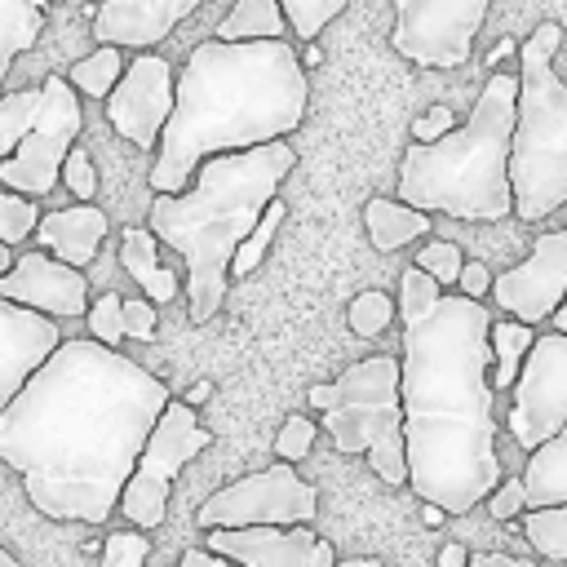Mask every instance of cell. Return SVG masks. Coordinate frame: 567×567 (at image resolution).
<instances>
[{"mask_svg": "<svg viewBox=\"0 0 567 567\" xmlns=\"http://www.w3.org/2000/svg\"><path fill=\"white\" fill-rule=\"evenodd\" d=\"M173 567H235V563H226V558H217V554H208V549H186Z\"/></svg>", "mask_w": 567, "mask_h": 567, "instance_id": "obj_44", "label": "cell"}, {"mask_svg": "<svg viewBox=\"0 0 567 567\" xmlns=\"http://www.w3.org/2000/svg\"><path fill=\"white\" fill-rule=\"evenodd\" d=\"M292 168H297V151L288 142H270L235 155H213L199 164L186 195L151 199L146 230L182 257L186 306L195 323L221 310L230 261L239 244L257 230L266 208L279 199V186Z\"/></svg>", "mask_w": 567, "mask_h": 567, "instance_id": "obj_4", "label": "cell"}, {"mask_svg": "<svg viewBox=\"0 0 567 567\" xmlns=\"http://www.w3.org/2000/svg\"><path fill=\"white\" fill-rule=\"evenodd\" d=\"M399 399L408 443V487L421 505L470 514L501 487L496 390H492V310L443 292V301L403 323Z\"/></svg>", "mask_w": 567, "mask_h": 567, "instance_id": "obj_2", "label": "cell"}, {"mask_svg": "<svg viewBox=\"0 0 567 567\" xmlns=\"http://www.w3.org/2000/svg\"><path fill=\"white\" fill-rule=\"evenodd\" d=\"M106 230H111V221H106L102 208H93V204H71V208L40 213L35 244H40V252L49 248L53 261H62V266H71V270H84V266L97 257Z\"/></svg>", "mask_w": 567, "mask_h": 567, "instance_id": "obj_19", "label": "cell"}, {"mask_svg": "<svg viewBox=\"0 0 567 567\" xmlns=\"http://www.w3.org/2000/svg\"><path fill=\"white\" fill-rule=\"evenodd\" d=\"M151 540L146 532H111L102 545V567H146Z\"/></svg>", "mask_w": 567, "mask_h": 567, "instance_id": "obj_37", "label": "cell"}, {"mask_svg": "<svg viewBox=\"0 0 567 567\" xmlns=\"http://www.w3.org/2000/svg\"><path fill=\"white\" fill-rule=\"evenodd\" d=\"M284 199H275L270 208H266V217L257 221V230L239 244V252H235V261H230V279H248L257 266H261V257H266V248L275 244V235H279V226H284Z\"/></svg>", "mask_w": 567, "mask_h": 567, "instance_id": "obj_29", "label": "cell"}, {"mask_svg": "<svg viewBox=\"0 0 567 567\" xmlns=\"http://www.w3.org/2000/svg\"><path fill=\"white\" fill-rule=\"evenodd\" d=\"M40 115V89H13L0 97V164L22 146Z\"/></svg>", "mask_w": 567, "mask_h": 567, "instance_id": "obj_27", "label": "cell"}, {"mask_svg": "<svg viewBox=\"0 0 567 567\" xmlns=\"http://www.w3.org/2000/svg\"><path fill=\"white\" fill-rule=\"evenodd\" d=\"M332 447L346 456H368L385 487L408 483L403 443V399H399V354H368L332 381V408L319 416Z\"/></svg>", "mask_w": 567, "mask_h": 567, "instance_id": "obj_7", "label": "cell"}, {"mask_svg": "<svg viewBox=\"0 0 567 567\" xmlns=\"http://www.w3.org/2000/svg\"><path fill=\"white\" fill-rule=\"evenodd\" d=\"M363 226H368L372 248H381V252H394V248L416 244V239L430 235V217L408 208V204H399V199H390V195H372L363 204Z\"/></svg>", "mask_w": 567, "mask_h": 567, "instance_id": "obj_21", "label": "cell"}, {"mask_svg": "<svg viewBox=\"0 0 567 567\" xmlns=\"http://www.w3.org/2000/svg\"><path fill=\"white\" fill-rule=\"evenodd\" d=\"M44 31V4L35 0H0V84L18 53H27Z\"/></svg>", "mask_w": 567, "mask_h": 567, "instance_id": "obj_24", "label": "cell"}, {"mask_svg": "<svg viewBox=\"0 0 567 567\" xmlns=\"http://www.w3.org/2000/svg\"><path fill=\"white\" fill-rule=\"evenodd\" d=\"M0 301L35 310L53 323L80 319V315H89V279H84V270H71V266L53 261L49 252L31 248V252H18L13 270L0 275Z\"/></svg>", "mask_w": 567, "mask_h": 567, "instance_id": "obj_16", "label": "cell"}, {"mask_svg": "<svg viewBox=\"0 0 567 567\" xmlns=\"http://www.w3.org/2000/svg\"><path fill=\"white\" fill-rule=\"evenodd\" d=\"M208 394H213V381H195V385H190V394H186L182 403H186V408H195V403H204Z\"/></svg>", "mask_w": 567, "mask_h": 567, "instance_id": "obj_46", "label": "cell"}, {"mask_svg": "<svg viewBox=\"0 0 567 567\" xmlns=\"http://www.w3.org/2000/svg\"><path fill=\"white\" fill-rule=\"evenodd\" d=\"M13 261H18V257H13V248H4V244H0V275H4V270H13Z\"/></svg>", "mask_w": 567, "mask_h": 567, "instance_id": "obj_48", "label": "cell"}, {"mask_svg": "<svg viewBox=\"0 0 567 567\" xmlns=\"http://www.w3.org/2000/svg\"><path fill=\"white\" fill-rule=\"evenodd\" d=\"M439 301H443V288H439V284H434L425 270L408 266V270L399 275V301H394V310H399V323H412V319L430 315Z\"/></svg>", "mask_w": 567, "mask_h": 567, "instance_id": "obj_30", "label": "cell"}, {"mask_svg": "<svg viewBox=\"0 0 567 567\" xmlns=\"http://www.w3.org/2000/svg\"><path fill=\"white\" fill-rule=\"evenodd\" d=\"M120 75H124V58H120V49H106V44H97L89 58H80L71 71H66V84L75 89V93H84V97H111V89L120 84Z\"/></svg>", "mask_w": 567, "mask_h": 567, "instance_id": "obj_26", "label": "cell"}, {"mask_svg": "<svg viewBox=\"0 0 567 567\" xmlns=\"http://www.w3.org/2000/svg\"><path fill=\"white\" fill-rule=\"evenodd\" d=\"M523 487H527V509L567 505V430L554 443H545L536 456H527Z\"/></svg>", "mask_w": 567, "mask_h": 567, "instance_id": "obj_22", "label": "cell"}, {"mask_svg": "<svg viewBox=\"0 0 567 567\" xmlns=\"http://www.w3.org/2000/svg\"><path fill=\"white\" fill-rule=\"evenodd\" d=\"M62 182H66V190H71L80 204H93L97 168H93V159H89V151H84V146H75V151L66 155V164H62Z\"/></svg>", "mask_w": 567, "mask_h": 567, "instance_id": "obj_38", "label": "cell"}, {"mask_svg": "<svg viewBox=\"0 0 567 567\" xmlns=\"http://www.w3.org/2000/svg\"><path fill=\"white\" fill-rule=\"evenodd\" d=\"M319 514L315 487L284 461L244 474L213 492L199 509L195 523L204 532H239V527H310Z\"/></svg>", "mask_w": 567, "mask_h": 567, "instance_id": "obj_8", "label": "cell"}, {"mask_svg": "<svg viewBox=\"0 0 567 567\" xmlns=\"http://www.w3.org/2000/svg\"><path fill=\"white\" fill-rule=\"evenodd\" d=\"M470 567H532V563L527 558H514V554L487 549V554H470Z\"/></svg>", "mask_w": 567, "mask_h": 567, "instance_id": "obj_43", "label": "cell"}, {"mask_svg": "<svg viewBox=\"0 0 567 567\" xmlns=\"http://www.w3.org/2000/svg\"><path fill=\"white\" fill-rule=\"evenodd\" d=\"M492 292L496 306L514 315V323L532 328L540 319H554L567 301V230H545L518 266L492 279Z\"/></svg>", "mask_w": 567, "mask_h": 567, "instance_id": "obj_14", "label": "cell"}, {"mask_svg": "<svg viewBox=\"0 0 567 567\" xmlns=\"http://www.w3.org/2000/svg\"><path fill=\"white\" fill-rule=\"evenodd\" d=\"M315 430H319V425H315L310 416H301V412L284 416V425H279V434H275V456H279L284 465L306 461L310 447H315Z\"/></svg>", "mask_w": 567, "mask_h": 567, "instance_id": "obj_36", "label": "cell"}, {"mask_svg": "<svg viewBox=\"0 0 567 567\" xmlns=\"http://www.w3.org/2000/svg\"><path fill=\"white\" fill-rule=\"evenodd\" d=\"M505 425L527 456H536L545 443H554L567 430V337L563 332L536 337V346L509 390Z\"/></svg>", "mask_w": 567, "mask_h": 567, "instance_id": "obj_11", "label": "cell"}, {"mask_svg": "<svg viewBox=\"0 0 567 567\" xmlns=\"http://www.w3.org/2000/svg\"><path fill=\"white\" fill-rule=\"evenodd\" d=\"M532 346H536V332L527 323L492 319V390H514Z\"/></svg>", "mask_w": 567, "mask_h": 567, "instance_id": "obj_25", "label": "cell"}, {"mask_svg": "<svg viewBox=\"0 0 567 567\" xmlns=\"http://www.w3.org/2000/svg\"><path fill=\"white\" fill-rule=\"evenodd\" d=\"M306 102L310 80L288 40H199L177 71L173 115L146 177L151 190L186 195L204 159L284 142L306 120Z\"/></svg>", "mask_w": 567, "mask_h": 567, "instance_id": "obj_3", "label": "cell"}, {"mask_svg": "<svg viewBox=\"0 0 567 567\" xmlns=\"http://www.w3.org/2000/svg\"><path fill=\"white\" fill-rule=\"evenodd\" d=\"M80 128H84L80 93L66 84V75H49L40 84V115H35L31 133L0 164V182L9 186V195H22V199L49 195L58 186V177H62L66 155L75 151Z\"/></svg>", "mask_w": 567, "mask_h": 567, "instance_id": "obj_10", "label": "cell"}, {"mask_svg": "<svg viewBox=\"0 0 567 567\" xmlns=\"http://www.w3.org/2000/svg\"><path fill=\"white\" fill-rule=\"evenodd\" d=\"M523 536H527V545L536 554L567 563V505H558V509H527Z\"/></svg>", "mask_w": 567, "mask_h": 567, "instance_id": "obj_28", "label": "cell"}, {"mask_svg": "<svg viewBox=\"0 0 567 567\" xmlns=\"http://www.w3.org/2000/svg\"><path fill=\"white\" fill-rule=\"evenodd\" d=\"M461 248L452 244V239H430L425 248H416V270H425L439 288H447V284H456L461 279Z\"/></svg>", "mask_w": 567, "mask_h": 567, "instance_id": "obj_35", "label": "cell"}, {"mask_svg": "<svg viewBox=\"0 0 567 567\" xmlns=\"http://www.w3.org/2000/svg\"><path fill=\"white\" fill-rule=\"evenodd\" d=\"M199 0H106L93 9V35L106 49H151L182 18H190Z\"/></svg>", "mask_w": 567, "mask_h": 567, "instance_id": "obj_18", "label": "cell"}, {"mask_svg": "<svg viewBox=\"0 0 567 567\" xmlns=\"http://www.w3.org/2000/svg\"><path fill=\"white\" fill-rule=\"evenodd\" d=\"M58 346H62V332L53 319L22 310L13 301H0V416L22 394V385L49 363Z\"/></svg>", "mask_w": 567, "mask_h": 567, "instance_id": "obj_17", "label": "cell"}, {"mask_svg": "<svg viewBox=\"0 0 567 567\" xmlns=\"http://www.w3.org/2000/svg\"><path fill=\"white\" fill-rule=\"evenodd\" d=\"M487 18V0H394L390 44L416 66H465L474 35Z\"/></svg>", "mask_w": 567, "mask_h": 567, "instance_id": "obj_12", "label": "cell"}, {"mask_svg": "<svg viewBox=\"0 0 567 567\" xmlns=\"http://www.w3.org/2000/svg\"><path fill=\"white\" fill-rule=\"evenodd\" d=\"M155 306L146 297H124V337L133 341H151L155 337Z\"/></svg>", "mask_w": 567, "mask_h": 567, "instance_id": "obj_41", "label": "cell"}, {"mask_svg": "<svg viewBox=\"0 0 567 567\" xmlns=\"http://www.w3.org/2000/svg\"><path fill=\"white\" fill-rule=\"evenodd\" d=\"M456 284H461V297H465V301H483V297L492 292V270H487L483 261H465Z\"/></svg>", "mask_w": 567, "mask_h": 567, "instance_id": "obj_42", "label": "cell"}, {"mask_svg": "<svg viewBox=\"0 0 567 567\" xmlns=\"http://www.w3.org/2000/svg\"><path fill=\"white\" fill-rule=\"evenodd\" d=\"M213 40L221 44H257V40H284V13L275 0H235L230 13L217 22Z\"/></svg>", "mask_w": 567, "mask_h": 567, "instance_id": "obj_23", "label": "cell"}, {"mask_svg": "<svg viewBox=\"0 0 567 567\" xmlns=\"http://www.w3.org/2000/svg\"><path fill=\"white\" fill-rule=\"evenodd\" d=\"M208 554L235 567H381L377 558L337 563L332 540L315 527H239V532H208Z\"/></svg>", "mask_w": 567, "mask_h": 567, "instance_id": "obj_15", "label": "cell"}, {"mask_svg": "<svg viewBox=\"0 0 567 567\" xmlns=\"http://www.w3.org/2000/svg\"><path fill=\"white\" fill-rule=\"evenodd\" d=\"M35 226H40V208L31 199H22V195L0 190V244L4 248H18L22 239L35 235Z\"/></svg>", "mask_w": 567, "mask_h": 567, "instance_id": "obj_33", "label": "cell"}, {"mask_svg": "<svg viewBox=\"0 0 567 567\" xmlns=\"http://www.w3.org/2000/svg\"><path fill=\"white\" fill-rule=\"evenodd\" d=\"M173 97H177L173 66L159 53H137L106 97V120L124 142L151 151L164 137V124L173 115Z\"/></svg>", "mask_w": 567, "mask_h": 567, "instance_id": "obj_13", "label": "cell"}, {"mask_svg": "<svg viewBox=\"0 0 567 567\" xmlns=\"http://www.w3.org/2000/svg\"><path fill=\"white\" fill-rule=\"evenodd\" d=\"M443 518H447V514H443L439 505H425V523H443Z\"/></svg>", "mask_w": 567, "mask_h": 567, "instance_id": "obj_50", "label": "cell"}, {"mask_svg": "<svg viewBox=\"0 0 567 567\" xmlns=\"http://www.w3.org/2000/svg\"><path fill=\"white\" fill-rule=\"evenodd\" d=\"M168 385L89 337L62 341L0 416V461L58 523H106L168 408Z\"/></svg>", "mask_w": 567, "mask_h": 567, "instance_id": "obj_1", "label": "cell"}, {"mask_svg": "<svg viewBox=\"0 0 567 567\" xmlns=\"http://www.w3.org/2000/svg\"><path fill=\"white\" fill-rule=\"evenodd\" d=\"M279 13H284V22L292 27V35L315 40L332 18L346 13V0H284Z\"/></svg>", "mask_w": 567, "mask_h": 567, "instance_id": "obj_31", "label": "cell"}, {"mask_svg": "<svg viewBox=\"0 0 567 567\" xmlns=\"http://www.w3.org/2000/svg\"><path fill=\"white\" fill-rule=\"evenodd\" d=\"M208 443H213V430L199 425L195 408H186L182 399H173V403L164 408V416L155 421V430H151L142 456H137L133 478L124 483L120 514H124L133 527H142V532L159 527L164 514H168L173 478H177L182 465H186L190 456H199Z\"/></svg>", "mask_w": 567, "mask_h": 567, "instance_id": "obj_9", "label": "cell"}, {"mask_svg": "<svg viewBox=\"0 0 567 567\" xmlns=\"http://www.w3.org/2000/svg\"><path fill=\"white\" fill-rule=\"evenodd\" d=\"M89 341L115 350L124 341V297L120 292H102L93 306H89Z\"/></svg>", "mask_w": 567, "mask_h": 567, "instance_id": "obj_34", "label": "cell"}, {"mask_svg": "<svg viewBox=\"0 0 567 567\" xmlns=\"http://www.w3.org/2000/svg\"><path fill=\"white\" fill-rule=\"evenodd\" d=\"M439 567H470V549H465L461 540H447V545L439 549Z\"/></svg>", "mask_w": 567, "mask_h": 567, "instance_id": "obj_45", "label": "cell"}, {"mask_svg": "<svg viewBox=\"0 0 567 567\" xmlns=\"http://www.w3.org/2000/svg\"><path fill=\"white\" fill-rule=\"evenodd\" d=\"M0 567H18V558H13L9 549H0Z\"/></svg>", "mask_w": 567, "mask_h": 567, "instance_id": "obj_51", "label": "cell"}, {"mask_svg": "<svg viewBox=\"0 0 567 567\" xmlns=\"http://www.w3.org/2000/svg\"><path fill=\"white\" fill-rule=\"evenodd\" d=\"M487 509L496 523H509L518 514H527V487H523V474L518 478H501V487L487 496Z\"/></svg>", "mask_w": 567, "mask_h": 567, "instance_id": "obj_39", "label": "cell"}, {"mask_svg": "<svg viewBox=\"0 0 567 567\" xmlns=\"http://www.w3.org/2000/svg\"><path fill=\"white\" fill-rule=\"evenodd\" d=\"M518 111V71H492L470 120L443 142H412L399 159V204L447 213L456 221H501L514 213L509 146Z\"/></svg>", "mask_w": 567, "mask_h": 567, "instance_id": "obj_5", "label": "cell"}, {"mask_svg": "<svg viewBox=\"0 0 567 567\" xmlns=\"http://www.w3.org/2000/svg\"><path fill=\"white\" fill-rule=\"evenodd\" d=\"M505 53H518V44H509V40H505V44H496V49H492V58H487V62H492V66H496V62H501V58H505Z\"/></svg>", "mask_w": 567, "mask_h": 567, "instance_id": "obj_47", "label": "cell"}, {"mask_svg": "<svg viewBox=\"0 0 567 567\" xmlns=\"http://www.w3.org/2000/svg\"><path fill=\"white\" fill-rule=\"evenodd\" d=\"M558 22H540L518 44V111L509 146L514 217L545 221L567 204V80L554 71Z\"/></svg>", "mask_w": 567, "mask_h": 567, "instance_id": "obj_6", "label": "cell"}, {"mask_svg": "<svg viewBox=\"0 0 567 567\" xmlns=\"http://www.w3.org/2000/svg\"><path fill=\"white\" fill-rule=\"evenodd\" d=\"M447 133H456V111H452V106H443V102H434L425 115H416V120H412V137H416L421 146L443 142Z\"/></svg>", "mask_w": 567, "mask_h": 567, "instance_id": "obj_40", "label": "cell"}, {"mask_svg": "<svg viewBox=\"0 0 567 567\" xmlns=\"http://www.w3.org/2000/svg\"><path fill=\"white\" fill-rule=\"evenodd\" d=\"M120 266H124V275H133V284H142L151 306H164V301L177 297V270L159 266V239L146 226H124Z\"/></svg>", "mask_w": 567, "mask_h": 567, "instance_id": "obj_20", "label": "cell"}, {"mask_svg": "<svg viewBox=\"0 0 567 567\" xmlns=\"http://www.w3.org/2000/svg\"><path fill=\"white\" fill-rule=\"evenodd\" d=\"M554 332H563V337H567V301H563V310L554 315Z\"/></svg>", "mask_w": 567, "mask_h": 567, "instance_id": "obj_49", "label": "cell"}, {"mask_svg": "<svg viewBox=\"0 0 567 567\" xmlns=\"http://www.w3.org/2000/svg\"><path fill=\"white\" fill-rule=\"evenodd\" d=\"M390 319H399L390 292H377V288H372V292H359V297L350 301V332H354V337H377V332L390 328Z\"/></svg>", "mask_w": 567, "mask_h": 567, "instance_id": "obj_32", "label": "cell"}]
</instances>
